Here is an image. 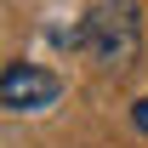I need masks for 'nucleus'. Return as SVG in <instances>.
<instances>
[{
    "mask_svg": "<svg viewBox=\"0 0 148 148\" xmlns=\"http://www.w3.org/2000/svg\"><path fill=\"white\" fill-rule=\"evenodd\" d=\"M69 40L91 57L97 69L120 74V69L137 63V51H143V6H137V0H97Z\"/></svg>",
    "mask_w": 148,
    "mask_h": 148,
    "instance_id": "f257e3e1",
    "label": "nucleus"
},
{
    "mask_svg": "<svg viewBox=\"0 0 148 148\" xmlns=\"http://www.w3.org/2000/svg\"><path fill=\"white\" fill-rule=\"evenodd\" d=\"M63 97V80L51 69H34V63H12L0 69V108L12 114H34V108H51Z\"/></svg>",
    "mask_w": 148,
    "mask_h": 148,
    "instance_id": "f03ea898",
    "label": "nucleus"
},
{
    "mask_svg": "<svg viewBox=\"0 0 148 148\" xmlns=\"http://www.w3.org/2000/svg\"><path fill=\"white\" fill-rule=\"evenodd\" d=\"M131 120H137V131L148 137V97H137V108H131Z\"/></svg>",
    "mask_w": 148,
    "mask_h": 148,
    "instance_id": "7ed1b4c3",
    "label": "nucleus"
}]
</instances>
